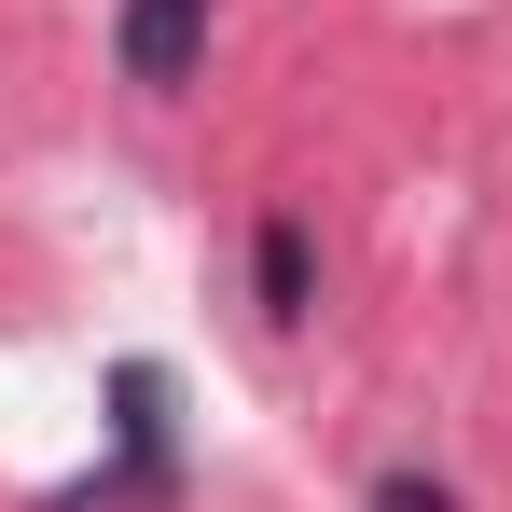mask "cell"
<instances>
[{
    "label": "cell",
    "instance_id": "7a4b0ae2",
    "mask_svg": "<svg viewBox=\"0 0 512 512\" xmlns=\"http://www.w3.org/2000/svg\"><path fill=\"white\" fill-rule=\"evenodd\" d=\"M319 305V250H305V222H263V319H305Z\"/></svg>",
    "mask_w": 512,
    "mask_h": 512
},
{
    "label": "cell",
    "instance_id": "3957f363",
    "mask_svg": "<svg viewBox=\"0 0 512 512\" xmlns=\"http://www.w3.org/2000/svg\"><path fill=\"white\" fill-rule=\"evenodd\" d=\"M374 512H457V499H443L429 471H388V485H374Z\"/></svg>",
    "mask_w": 512,
    "mask_h": 512
},
{
    "label": "cell",
    "instance_id": "6da1fadb",
    "mask_svg": "<svg viewBox=\"0 0 512 512\" xmlns=\"http://www.w3.org/2000/svg\"><path fill=\"white\" fill-rule=\"evenodd\" d=\"M125 84H153V97H180L194 84V56H208V0H125Z\"/></svg>",
    "mask_w": 512,
    "mask_h": 512
}]
</instances>
